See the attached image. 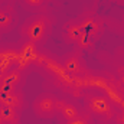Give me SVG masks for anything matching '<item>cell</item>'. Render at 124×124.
Masks as SVG:
<instances>
[{
	"mask_svg": "<svg viewBox=\"0 0 124 124\" xmlns=\"http://www.w3.org/2000/svg\"><path fill=\"white\" fill-rule=\"evenodd\" d=\"M49 28V22L45 16H35L31 20H28L22 28V36L32 43L40 42L45 36Z\"/></svg>",
	"mask_w": 124,
	"mask_h": 124,
	"instance_id": "6da1fadb",
	"label": "cell"
},
{
	"mask_svg": "<svg viewBox=\"0 0 124 124\" xmlns=\"http://www.w3.org/2000/svg\"><path fill=\"white\" fill-rule=\"evenodd\" d=\"M85 105L94 116L104 118V120L111 118L114 114V108H113L111 101L105 97H101V95H87Z\"/></svg>",
	"mask_w": 124,
	"mask_h": 124,
	"instance_id": "7a4b0ae2",
	"label": "cell"
},
{
	"mask_svg": "<svg viewBox=\"0 0 124 124\" xmlns=\"http://www.w3.org/2000/svg\"><path fill=\"white\" fill-rule=\"evenodd\" d=\"M33 111L40 118H52L56 114V98L52 94H40L33 101Z\"/></svg>",
	"mask_w": 124,
	"mask_h": 124,
	"instance_id": "3957f363",
	"label": "cell"
},
{
	"mask_svg": "<svg viewBox=\"0 0 124 124\" xmlns=\"http://www.w3.org/2000/svg\"><path fill=\"white\" fill-rule=\"evenodd\" d=\"M0 105H10L16 110H20L23 105L22 93L17 90H6L0 87Z\"/></svg>",
	"mask_w": 124,
	"mask_h": 124,
	"instance_id": "277c9868",
	"label": "cell"
},
{
	"mask_svg": "<svg viewBox=\"0 0 124 124\" xmlns=\"http://www.w3.org/2000/svg\"><path fill=\"white\" fill-rule=\"evenodd\" d=\"M22 82V69L15 68L10 71H6V74L0 79V87L6 90H16V87Z\"/></svg>",
	"mask_w": 124,
	"mask_h": 124,
	"instance_id": "5b68a950",
	"label": "cell"
},
{
	"mask_svg": "<svg viewBox=\"0 0 124 124\" xmlns=\"http://www.w3.org/2000/svg\"><path fill=\"white\" fill-rule=\"evenodd\" d=\"M65 72H68L69 75H78L82 72V59L78 54H69L63 58L62 61Z\"/></svg>",
	"mask_w": 124,
	"mask_h": 124,
	"instance_id": "8992f818",
	"label": "cell"
},
{
	"mask_svg": "<svg viewBox=\"0 0 124 124\" xmlns=\"http://www.w3.org/2000/svg\"><path fill=\"white\" fill-rule=\"evenodd\" d=\"M56 113L61 114L62 118H65L66 121H69V120L79 116L78 108L74 104H71V102H68L65 100H56Z\"/></svg>",
	"mask_w": 124,
	"mask_h": 124,
	"instance_id": "52a82bcc",
	"label": "cell"
},
{
	"mask_svg": "<svg viewBox=\"0 0 124 124\" xmlns=\"http://www.w3.org/2000/svg\"><path fill=\"white\" fill-rule=\"evenodd\" d=\"M81 29L82 32H85V33H88L90 36H97L100 31L102 29V22H101V19L100 17H97V16H88V17H85L81 23Z\"/></svg>",
	"mask_w": 124,
	"mask_h": 124,
	"instance_id": "ba28073f",
	"label": "cell"
},
{
	"mask_svg": "<svg viewBox=\"0 0 124 124\" xmlns=\"http://www.w3.org/2000/svg\"><path fill=\"white\" fill-rule=\"evenodd\" d=\"M35 43L28 42L22 49H20V55H19V69H22L25 65H29L31 62H33L38 58V52H36V48L33 46Z\"/></svg>",
	"mask_w": 124,
	"mask_h": 124,
	"instance_id": "9c48e42d",
	"label": "cell"
},
{
	"mask_svg": "<svg viewBox=\"0 0 124 124\" xmlns=\"http://www.w3.org/2000/svg\"><path fill=\"white\" fill-rule=\"evenodd\" d=\"M0 116L7 124H17L19 121V110L10 105H0Z\"/></svg>",
	"mask_w": 124,
	"mask_h": 124,
	"instance_id": "30bf717a",
	"label": "cell"
},
{
	"mask_svg": "<svg viewBox=\"0 0 124 124\" xmlns=\"http://www.w3.org/2000/svg\"><path fill=\"white\" fill-rule=\"evenodd\" d=\"M82 29H81V25L79 23H75V22H71L69 25H66L65 28V38H66V42L69 43H77L78 38L81 36Z\"/></svg>",
	"mask_w": 124,
	"mask_h": 124,
	"instance_id": "8fae6325",
	"label": "cell"
},
{
	"mask_svg": "<svg viewBox=\"0 0 124 124\" xmlns=\"http://www.w3.org/2000/svg\"><path fill=\"white\" fill-rule=\"evenodd\" d=\"M77 45H78L82 51H88V49H91V48L94 46V38L90 36L88 33L82 32L81 36H79L78 40H77Z\"/></svg>",
	"mask_w": 124,
	"mask_h": 124,
	"instance_id": "7c38bea8",
	"label": "cell"
},
{
	"mask_svg": "<svg viewBox=\"0 0 124 124\" xmlns=\"http://www.w3.org/2000/svg\"><path fill=\"white\" fill-rule=\"evenodd\" d=\"M12 28V16L6 10L0 9V31L7 32Z\"/></svg>",
	"mask_w": 124,
	"mask_h": 124,
	"instance_id": "4fadbf2b",
	"label": "cell"
},
{
	"mask_svg": "<svg viewBox=\"0 0 124 124\" xmlns=\"http://www.w3.org/2000/svg\"><path fill=\"white\" fill-rule=\"evenodd\" d=\"M66 124H90V120H88V117H85V116H78V117H75V118H72V120H69V121H66Z\"/></svg>",
	"mask_w": 124,
	"mask_h": 124,
	"instance_id": "5bb4252c",
	"label": "cell"
},
{
	"mask_svg": "<svg viewBox=\"0 0 124 124\" xmlns=\"http://www.w3.org/2000/svg\"><path fill=\"white\" fill-rule=\"evenodd\" d=\"M43 1L45 0H25V3L28 6H32V7H39V6L43 4Z\"/></svg>",
	"mask_w": 124,
	"mask_h": 124,
	"instance_id": "9a60e30c",
	"label": "cell"
},
{
	"mask_svg": "<svg viewBox=\"0 0 124 124\" xmlns=\"http://www.w3.org/2000/svg\"><path fill=\"white\" fill-rule=\"evenodd\" d=\"M4 74H6V68H4V65L0 62V79H1V77H3Z\"/></svg>",
	"mask_w": 124,
	"mask_h": 124,
	"instance_id": "2e32d148",
	"label": "cell"
},
{
	"mask_svg": "<svg viewBox=\"0 0 124 124\" xmlns=\"http://www.w3.org/2000/svg\"><path fill=\"white\" fill-rule=\"evenodd\" d=\"M0 124H7L4 120H3V117H1V116H0Z\"/></svg>",
	"mask_w": 124,
	"mask_h": 124,
	"instance_id": "e0dca14e",
	"label": "cell"
}]
</instances>
